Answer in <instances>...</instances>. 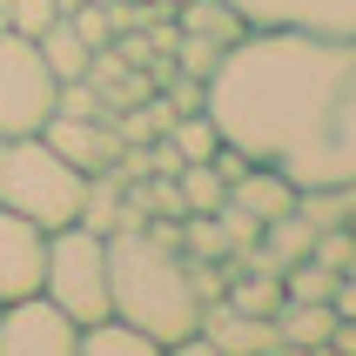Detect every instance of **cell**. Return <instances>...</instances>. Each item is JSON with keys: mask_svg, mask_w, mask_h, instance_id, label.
Here are the masks:
<instances>
[{"mask_svg": "<svg viewBox=\"0 0 356 356\" xmlns=\"http://www.w3.org/2000/svg\"><path fill=\"white\" fill-rule=\"evenodd\" d=\"M202 108L229 148L296 188H356V40L249 27L209 67Z\"/></svg>", "mask_w": 356, "mask_h": 356, "instance_id": "6da1fadb", "label": "cell"}, {"mask_svg": "<svg viewBox=\"0 0 356 356\" xmlns=\"http://www.w3.org/2000/svg\"><path fill=\"white\" fill-rule=\"evenodd\" d=\"M175 222L148 216L135 229L108 236V309L121 323H135L141 337H155V343H175L202 323V302L188 289V262H181Z\"/></svg>", "mask_w": 356, "mask_h": 356, "instance_id": "7a4b0ae2", "label": "cell"}, {"mask_svg": "<svg viewBox=\"0 0 356 356\" xmlns=\"http://www.w3.org/2000/svg\"><path fill=\"white\" fill-rule=\"evenodd\" d=\"M81 195H88V175L47 135H0V209L40 229H67L81 216Z\"/></svg>", "mask_w": 356, "mask_h": 356, "instance_id": "3957f363", "label": "cell"}, {"mask_svg": "<svg viewBox=\"0 0 356 356\" xmlns=\"http://www.w3.org/2000/svg\"><path fill=\"white\" fill-rule=\"evenodd\" d=\"M40 296L54 302L60 316H74L81 330L101 316H115L108 309V236L95 229H47V276H40Z\"/></svg>", "mask_w": 356, "mask_h": 356, "instance_id": "277c9868", "label": "cell"}, {"mask_svg": "<svg viewBox=\"0 0 356 356\" xmlns=\"http://www.w3.org/2000/svg\"><path fill=\"white\" fill-rule=\"evenodd\" d=\"M60 81L47 74V60L27 34L0 27V135H40L54 115Z\"/></svg>", "mask_w": 356, "mask_h": 356, "instance_id": "5b68a950", "label": "cell"}, {"mask_svg": "<svg viewBox=\"0 0 356 356\" xmlns=\"http://www.w3.org/2000/svg\"><path fill=\"white\" fill-rule=\"evenodd\" d=\"M74 350H81V323L60 316L47 296L0 302V356H74Z\"/></svg>", "mask_w": 356, "mask_h": 356, "instance_id": "8992f818", "label": "cell"}, {"mask_svg": "<svg viewBox=\"0 0 356 356\" xmlns=\"http://www.w3.org/2000/svg\"><path fill=\"white\" fill-rule=\"evenodd\" d=\"M242 14V27L262 34H330L356 40V0H229Z\"/></svg>", "mask_w": 356, "mask_h": 356, "instance_id": "52a82bcc", "label": "cell"}, {"mask_svg": "<svg viewBox=\"0 0 356 356\" xmlns=\"http://www.w3.org/2000/svg\"><path fill=\"white\" fill-rule=\"evenodd\" d=\"M40 276H47V229L0 209V302L40 296Z\"/></svg>", "mask_w": 356, "mask_h": 356, "instance_id": "ba28073f", "label": "cell"}, {"mask_svg": "<svg viewBox=\"0 0 356 356\" xmlns=\"http://www.w3.org/2000/svg\"><path fill=\"white\" fill-rule=\"evenodd\" d=\"M40 135L54 141V148L74 161L81 175H115L121 148H128V141L108 128V115H47V128H40Z\"/></svg>", "mask_w": 356, "mask_h": 356, "instance_id": "9c48e42d", "label": "cell"}, {"mask_svg": "<svg viewBox=\"0 0 356 356\" xmlns=\"http://www.w3.org/2000/svg\"><path fill=\"white\" fill-rule=\"evenodd\" d=\"M195 330L222 356H269L276 350V316H249V309H229V302H209Z\"/></svg>", "mask_w": 356, "mask_h": 356, "instance_id": "30bf717a", "label": "cell"}, {"mask_svg": "<svg viewBox=\"0 0 356 356\" xmlns=\"http://www.w3.org/2000/svg\"><path fill=\"white\" fill-rule=\"evenodd\" d=\"M229 202H236V209H249L256 222H276V216H289V209H296V181L282 175V168H269V161H249V168L229 181Z\"/></svg>", "mask_w": 356, "mask_h": 356, "instance_id": "8fae6325", "label": "cell"}, {"mask_svg": "<svg viewBox=\"0 0 356 356\" xmlns=\"http://www.w3.org/2000/svg\"><path fill=\"white\" fill-rule=\"evenodd\" d=\"M81 229H95V236H115V229H135V209H128V188H115L108 175H88V195H81Z\"/></svg>", "mask_w": 356, "mask_h": 356, "instance_id": "7c38bea8", "label": "cell"}, {"mask_svg": "<svg viewBox=\"0 0 356 356\" xmlns=\"http://www.w3.org/2000/svg\"><path fill=\"white\" fill-rule=\"evenodd\" d=\"M337 330V309L330 302H276V343H296V350H323Z\"/></svg>", "mask_w": 356, "mask_h": 356, "instance_id": "4fadbf2b", "label": "cell"}, {"mask_svg": "<svg viewBox=\"0 0 356 356\" xmlns=\"http://www.w3.org/2000/svg\"><path fill=\"white\" fill-rule=\"evenodd\" d=\"M175 34H195V40H216V47H229V40H242L249 27H242V14L229 7V0H181Z\"/></svg>", "mask_w": 356, "mask_h": 356, "instance_id": "5bb4252c", "label": "cell"}, {"mask_svg": "<svg viewBox=\"0 0 356 356\" xmlns=\"http://www.w3.org/2000/svg\"><path fill=\"white\" fill-rule=\"evenodd\" d=\"M34 47H40V60H47V74L54 81H88V60H95V47L67 27V14L47 27V34H34Z\"/></svg>", "mask_w": 356, "mask_h": 356, "instance_id": "9a60e30c", "label": "cell"}, {"mask_svg": "<svg viewBox=\"0 0 356 356\" xmlns=\"http://www.w3.org/2000/svg\"><path fill=\"white\" fill-rule=\"evenodd\" d=\"M74 356H161L155 337H141L135 323H121V316H101L81 330V350Z\"/></svg>", "mask_w": 356, "mask_h": 356, "instance_id": "2e32d148", "label": "cell"}, {"mask_svg": "<svg viewBox=\"0 0 356 356\" xmlns=\"http://www.w3.org/2000/svg\"><path fill=\"white\" fill-rule=\"evenodd\" d=\"M262 249H269V262L276 269H289V262H302L309 249H316V222L302 216V209H289V216L262 222Z\"/></svg>", "mask_w": 356, "mask_h": 356, "instance_id": "e0dca14e", "label": "cell"}, {"mask_svg": "<svg viewBox=\"0 0 356 356\" xmlns=\"http://www.w3.org/2000/svg\"><path fill=\"white\" fill-rule=\"evenodd\" d=\"M161 141H168V148H175L181 161H216L222 128L209 121V108H188V115H175L168 128H161Z\"/></svg>", "mask_w": 356, "mask_h": 356, "instance_id": "ac0fdd59", "label": "cell"}, {"mask_svg": "<svg viewBox=\"0 0 356 356\" xmlns=\"http://www.w3.org/2000/svg\"><path fill=\"white\" fill-rule=\"evenodd\" d=\"M175 195H181V216H209V209H222L229 181H222L216 161H181L175 168Z\"/></svg>", "mask_w": 356, "mask_h": 356, "instance_id": "d6986e66", "label": "cell"}, {"mask_svg": "<svg viewBox=\"0 0 356 356\" xmlns=\"http://www.w3.org/2000/svg\"><path fill=\"white\" fill-rule=\"evenodd\" d=\"M229 309H249V316H276L282 302V276H249V269H229V289H222Z\"/></svg>", "mask_w": 356, "mask_h": 356, "instance_id": "ffe728a7", "label": "cell"}, {"mask_svg": "<svg viewBox=\"0 0 356 356\" xmlns=\"http://www.w3.org/2000/svg\"><path fill=\"white\" fill-rule=\"evenodd\" d=\"M175 242H181V256H195V262H229V236L216 229V216H181Z\"/></svg>", "mask_w": 356, "mask_h": 356, "instance_id": "44dd1931", "label": "cell"}, {"mask_svg": "<svg viewBox=\"0 0 356 356\" xmlns=\"http://www.w3.org/2000/svg\"><path fill=\"white\" fill-rule=\"evenodd\" d=\"M309 256L323 262V269H337V276H350L356 269V229H316V249H309Z\"/></svg>", "mask_w": 356, "mask_h": 356, "instance_id": "7402d4cb", "label": "cell"}, {"mask_svg": "<svg viewBox=\"0 0 356 356\" xmlns=\"http://www.w3.org/2000/svg\"><path fill=\"white\" fill-rule=\"evenodd\" d=\"M209 216H216V229L229 236V256H236V249H249V242H262V222L249 216V209H236L229 195H222V209H209Z\"/></svg>", "mask_w": 356, "mask_h": 356, "instance_id": "603a6c76", "label": "cell"}, {"mask_svg": "<svg viewBox=\"0 0 356 356\" xmlns=\"http://www.w3.org/2000/svg\"><path fill=\"white\" fill-rule=\"evenodd\" d=\"M54 20H60V7H54V0H7V27H14V34H27V40H34V34H47Z\"/></svg>", "mask_w": 356, "mask_h": 356, "instance_id": "cb8c5ba5", "label": "cell"}, {"mask_svg": "<svg viewBox=\"0 0 356 356\" xmlns=\"http://www.w3.org/2000/svg\"><path fill=\"white\" fill-rule=\"evenodd\" d=\"M67 27H74V34H81V40H88V47L101 54V47H108V34H115V14H108L101 0H81L74 14H67Z\"/></svg>", "mask_w": 356, "mask_h": 356, "instance_id": "d4e9b609", "label": "cell"}, {"mask_svg": "<svg viewBox=\"0 0 356 356\" xmlns=\"http://www.w3.org/2000/svg\"><path fill=\"white\" fill-rule=\"evenodd\" d=\"M181 262H188V289H195L202 309L222 302V289H229V262H195V256H181Z\"/></svg>", "mask_w": 356, "mask_h": 356, "instance_id": "484cf974", "label": "cell"}, {"mask_svg": "<svg viewBox=\"0 0 356 356\" xmlns=\"http://www.w3.org/2000/svg\"><path fill=\"white\" fill-rule=\"evenodd\" d=\"M175 40H181V60H188V74L209 81V67L222 60V47H216V40H195V34H175Z\"/></svg>", "mask_w": 356, "mask_h": 356, "instance_id": "4316f807", "label": "cell"}, {"mask_svg": "<svg viewBox=\"0 0 356 356\" xmlns=\"http://www.w3.org/2000/svg\"><path fill=\"white\" fill-rule=\"evenodd\" d=\"M161 356H222L216 343L202 337V330H188V337H175V343H161Z\"/></svg>", "mask_w": 356, "mask_h": 356, "instance_id": "83f0119b", "label": "cell"}, {"mask_svg": "<svg viewBox=\"0 0 356 356\" xmlns=\"http://www.w3.org/2000/svg\"><path fill=\"white\" fill-rule=\"evenodd\" d=\"M330 309L356 323V269H350V276H337V296H330Z\"/></svg>", "mask_w": 356, "mask_h": 356, "instance_id": "f1b7e54d", "label": "cell"}, {"mask_svg": "<svg viewBox=\"0 0 356 356\" xmlns=\"http://www.w3.org/2000/svg\"><path fill=\"white\" fill-rule=\"evenodd\" d=\"M0 27H7V0H0Z\"/></svg>", "mask_w": 356, "mask_h": 356, "instance_id": "f546056e", "label": "cell"}]
</instances>
